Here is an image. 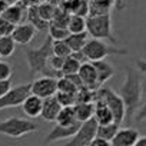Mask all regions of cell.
I'll list each match as a JSON object with an SVG mask.
<instances>
[{
  "instance_id": "cell-20",
  "label": "cell",
  "mask_w": 146,
  "mask_h": 146,
  "mask_svg": "<svg viewBox=\"0 0 146 146\" xmlns=\"http://www.w3.org/2000/svg\"><path fill=\"white\" fill-rule=\"evenodd\" d=\"M75 113H76V119L80 123H85L90 119L95 117V102H85V103H76L75 106Z\"/></svg>"
},
{
  "instance_id": "cell-29",
  "label": "cell",
  "mask_w": 146,
  "mask_h": 146,
  "mask_svg": "<svg viewBox=\"0 0 146 146\" xmlns=\"http://www.w3.org/2000/svg\"><path fill=\"white\" fill-rule=\"evenodd\" d=\"M37 10H39V15L42 16V19H44L46 22L50 23L53 20L54 15H56L57 7L50 5V3H47V2H42L40 5H37Z\"/></svg>"
},
{
  "instance_id": "cell-17",
  "label": "cell",
  "mask_w": 146,
  "mask_h": 146,
  "mask_svg": "<svg viewBox=\"0 0 146 146\" xmlns=\"http://www.w3.org/2000/svg\"><path fill=\"white\" fill-rule=\"evenodd\" d=\"M2 17H5L6 20H9L12 25L17 26V25L23 23L25 17H27V9H26L23 5H20V3L10 5V6L5 10V13L2 15Z\"/></svg>"
},
{
  "instance_id": "cell-14",
  "label": "cell",
  "mask_w": 146,
  "mask_h": 146,
  "mask_svg": "<svg viewBox=\"0 0 146 146\" xmlns=\"http://www.w3.org/2000/svg\"><path fill=\"white\" fill-rule=\"evenodd\" d=\"M59 7H63L70 15L82 16L86 19L89 17V13H90V2L89 0H66Z\"/></svg>"
},
{
  "instance_id": "cell-12",
  "label": "cell",
  "mask_w": 146,
  "mask_h": 146,
  "mask_svg": "<svg viewBox=\"0 0 146 146\" xmlns=\"http://www.w3.org/2000/svg\"><path fill=\"white\" fill-rule=\"evenodd\" d=\"M36 27L33 25H30L29 22L27 23H20L15 27L13 33H12V37L15 39V42L17 44H29L35 37H36Z\"/></svg>"
},
{
  "instance_id": "cell-36",
  "label": "cell",
  "mask_w": 146,
  "mask_h": 146,
  "mask_svg": "<svg viewBox=\"0 0 146 146\" xmlns=\"http://www.w3.org/2000/svg\"><path fill=\"white\" fill-rule=\"evenodd\" d=\"M13 75V67L7 62L0 60V80H9Z\"/></svg>"
},
{
  "instance_id": "cell-3",
  "label": "cell",
  "mask_w": 146,
  "mask_h": 146,
  "mask_svg": "<svg viewBox=\"0 0 146 146\" xmlns=\"http://www.w3.org/2000/svg\"><path fill=\"white\" fill-rule=\"evenodd\" d=\"M88 33L93 39L108 40L110 43H116V37L113 36V20L112 15L102 16H89L86 19Z\"/></svg>"
},
{
  "instance_id": "cell-10",
  "label": "cell",
  "mask_w": 146,
  "mask_h": 146,
  "mask_svg": "<svg viewBox=\"0 0 146 146\" xmlns=\"http://www.w3.org/2000/svg\"><path fill=\"white\" fill-rule=\"evenodd\" d=\"M82 123L80 122H76L73 125H69V126H63V125H56L46 136L44 139V143H52V142H56V140H62V139H69V137H73L76 135V132L80 129Z\"/></svg>"
},
{
  "instance_id": "cell-24",
  "label": "cell",
  "mask_w": 146,
  "mask_h": 146,
  "mask_svg": "<svg viewBox=\"0 0 146 146\" xmlns=\"http://www.w3.org/2000/svg\"><path fill=\"white\" fill-rule=\"evenodd\" d=\"M76 122H78V119H76L75 108L73 106H63L60 113H59V116H57L56 123L63 125V126H69V125H73Z\"/></svg>"
},
{
  "instance_id": "cell-33",
  "label": "cell",
  "mask_w": 146,
  "mask_h": 146,
  "mask_svg": "<svg viewBox=\"0 0 146 146\" xmlns=\"http://www.w3.org/2000/svg\"><path fill=\"white\" fill-rule=\"evenodd\" d=\"M56 99L62 106H75L78 103V93H64V92H57Z\"/></svg>"
},
{
  "instance_id": "cell-6",
  "label": "cell",
  "mask_w": 146,
  "mask_h": 146,
  "mask_svg": "<svg viewBox=\"0 0 146 146\" xmlns=\"http://www.w3.org/2000/svg\"><path fill=\"white\" fill-rule=\"evenodd\" d=\"M96 99L105 100V103L109 106V109L113 113L115 123L120 125L126 119V105L119 93H115L109 88H100L99 90H96Z\"/></svg>"
},
{
  "instance_id": "cell-45",
  "label": "cell",
  "mask_w": 146,
  "mask_h": 146,
  "mask_svg": "<svg viewBox=\"0 0 146 146\" xmlns=\"http://www.w3.org/2000/svg\"><path fill=\"white\" fill-rule=\"evenodd\" d=\"M7 7H9V5L5 2V0H0V16L5 13V10H6Z\"/></svg>"
},
{
  "instance_id": "cell-5",
  "label": "cell",
  "mask_w": 146,
  "mask_h": 146,
  "mask_svg": "<svg viewBox=\"0 0 146 146\" xmlns=\"http://www.w3.org/2000/svg\"><path fill=\"white\" fill-rule=\"evenodd\" d=\"M82 52L86 60H90V62L105 60L110 54H127V49H119V47L110 46L106 42L99 40V39H89V42L86 43Z\"/></svg>"
},
{
  "instance_id": "cell-40",
  "label": "cell",
  "mask_w": 146,
  "mask_h": 146,
  "mask_svg": "<svg viewBox=\"0 0 146 146\" xmlns=\"http://www.w3.org/2000/svg\"><path fill=\"white\" fill-rule=\"evenodd\" d=\"M135 64H136V69H137L140 73L146 75V59H137Z\"/></svg>"
},
{
  "instance_id": "cell-26",
  "label": "cell",
  "mask_w": 146,
  "mask_h": 146,
  "mask_svg": "<svg viewBox=\"0 0 146 146\" xmlns=\"http://www.w3.org/2000/svg\"><path fill=\"white\" fill-rule=\"evenodd\" d=\"M16 42L12 36L0 37V57H10L16 50Z\"/></svg>"
},
{
  "instance_id": "cell-41",
  "label": "cell",
  "mask_w": 146,
  "mask_h": 146,
  "mask_svg": "<svg viewBox=\"0 0 146 146\" xmlns=\"http://www.w3.org/2000/svg\"><path fill=\"white\" fill-rule=\"evenodd\" d=\"M19 3L23 5L26 9H29V7H32V6H37V5H40L42 2H40V0H19Z\"/></svg>"
},
{
  "instance_id": "cell-31",
  "label": "cell",
  "mask_w": 146,
  "mask_h": 146,
  "mask_svg": "<svg viewBox=\"0 0 146 146\" xmlns=\"http://www.w3.org/2000/svg\"><path fill=\"white\" fill-rule=\"evenodd\" d=\"M57 92H64V93H78L79 88L73 83L69 78L63 76L57 79Z\"/></svg>"
},
{
  "instance_id": "cell-25",
  "label": "cell",
  "mask_w": 146,
  "mask_h": 146,
  "mask_svg": "<svg viewBox=\"0 0 146 146\" xmlns=\"http://www.w3.org/2000/svg\"><path fill=\"white\" fill-rule=\"evenodd\" d=\"M67 29L70 33H85L88 32V23H86V17L82 16H76V15H72Z\"/></svg>"
},
{
  "instance_id": "cell-38",
  "label": "cell",
  "mask_w": 146,
  "mask_h": 146,
  "mask_svg": "<svg viewBox=\"0 0 146 146\" xmlns=\"http://www.w3.org/2000/svg\"><path fill=\"white\" fill-rule=\"evenodd\" d=\"M12 88L13 86H12V80L10 79L9 80H0V98H3L6 93H9Z\"/></svg>"
},
{
  "instance_id": "cell-43",
  "label": "cell",
  "mask_w": 146,
  "mask_h": 146,
  "mask_svg": "<svg viewBox=\"0 0 146 146\" xmlns=\"http://www.w3.org/2000/svg\"><path fill=\"white\" fill-rule=\"evenodd\" d=\"M47 3H50V5H53V6H56V7H59V6H62L66 0H46Z\"/></svg>"
},
{
  "instance_id": "cell-2",
  "label": "cell",
  "mask_w": 146,
  "mask_h": 146,
  "mask_svg": "<svg viewBox=\"0 0 146 146\" xmlns=\"http://www.w3.org/2000/svg\"><path fill=\"white\" fill-rule=\"evenodd\" d=\"M53 54V39L50 36L46 37V40L42 43L40 47L37 49H25V56L26 62L30 70V75H43V76H50L54 78L53 73L49 69V59Z\"/></svg>"
},
{
  "instance_id": "cell-8",
  "label": "cell",
  "mask_w": 146,
  "mask_h": 146,
  "mask_svg": "<svg viewBox=\"0 0 146 146\" xmlns=\"http://www.w3.org/2000/svg\"><path fill=\"white\" fill-rule=\"evenodd\" d=\"M30 93H32V83H23L12 88L9 93H6L3 98H0V110L22 106L25 99Z\"/></svg>"
},
{
  "instance_id": "cell-27",
  "label": "cell",
  "mask_w": 146,
  "mask_h": 146,
  "mask_svg": "<svg viewBox=\"0 0 146 146\" xmlns=\"http://www.w3.org/2000/svg\"><path fill=\"white\" fill-rule=\"evenodd\" d=\"M120 129V125L117 123H109V125H99L98 126V137H102L105 140H110L115 137V135L117 133V130Z\"/></svg>"
},
{
  "instance_id": "cell-42",
  "label": "cell",
  "mask_w": 146,
  "mask_h": 146,
  "mask_svg": "<svg viewBox=\"0 0 146 146\" xmlns=\"http://www.w3.org/2000/svg\"><path fill=\"white\" fill-rule=\"evenodd\" d=\"M125 7H126L125 0H115V9H116L117 12H122Z\"/></svg>"
},
{
  "instance_id": "cell-11",
  "label": "cell",
  "mask_w": 146,
  "mask_h": 146,
  "mask_svg": "<svg viewBox=\"0 0 146 146\" xmlns=\"http://www.w3.org/2000/svg\"><path fill=\"white\" fill-rule=\"evenodd\" d=\"M79 76L83 82V86L85 88H89L92 90H99L100 86L98 83V73H96V69H95V64L90 62H85L82 63L80 69H79Z\"/></svg>"
},
{
  "instance_id": "cell-4",
  "label": "cell",
  "mask_w": 146,
  "mask_h": 146,
  "mask_svg": "<svg viewBox=\"0 0 146 146\" xmlns=\"http://www.w3.org/2000/svg\"><path fill=\"white\" fill-rule=\"evenodd\" d=\"M37 130H39V126L36 123H33L29 119L17 117V116H12V117H7L0 122V135L15 137V139L23 137V136L37 132Z\"/></svg>"
},
{
  "instance_id": "cell-35",
  "label": "cell",
  "mask_w": 146,
  "mask_h": 146,
  "mask_svg": "<svg viewBox=\"0 0 146 146\" xmlns=\"http://www.w3.org/2000/svg\"><path fill=\"white\" fill-rule=\"evenodd\" d=\"M15 27H16L15 25H12L9 20H6L5 17L0 16V37L2 36H12Z\"/></svg>"
},
{
  "instance_id": "cell-9",
  "label": "cell",
  "mask_w": 146,
  "mask_h": 146,
  "mask_svg": "<svg viewBox=\"0 0 146 146\" xmlns=\"http://www.w3.org/2000/svg\"><path fill=\"white\" fill-rule=\"evenodd\" d=\"M57 93V79L50 76H42L32 82V95L39 96L40 99H49Z\"/></svg>"
},
{
  "instance_id": "cell-46",
  "label": "cell",
  "mask_w": 146,
  "mask_h": 146,
  "mask_svg": "<svg viewBox=\"0 0 146 146\" xmlns=\"http://www.w3.org/2000/svg\"><path fill=\"white\" fill-rule=\"evenodd\" d=\"M5 2L10 6V5H16V3H19V0H5Z\"/></svg>"
},
{
  "instance_id": "cell-30",
  "label": "cell",
  "mask_w": 146,
  "mask_h": 146,
  "mask_svg": "<svg viewBox=\"0 0 146 146\" xmlns=\"http://www.w3.org/2000/svg\"><path fill=\"white\" fill-rule=\"evenodd\" d=\"M70 13H67L63 7H57L56 10V15L53 17V20L50 22V25H54V26H59V27H66L67 29V25H69V20H70Z\"/></svg>"
},
{
  "instance_id": "cell-1",
  "label": "cell",
  "mask_w": 146,
  "mask_h": 146,
  "mask_svg": "<svg viewBox=\"0 0 146 146\" xmlns=\"http://www.w3.org/2000/svg\"><path fill=\"white\" fill-rule=\"evenodd\" d=\"M119 95L126 105V119H135L137 109L140 108L142 96H143V82L139 72L132 66L126 67V76L119 89Z\"/></svg>"
},
{
  "instance_id": "cell-15",
  "label": "cell",
  "mask_w": 146,
  "mask_h": 146,
  "mask_svg": "<svg viewBox=\"0 0 146 146\" xmlns=\"http://www.w3.org/2000/svg\"><path fill=\"white\" fill-rule=\"evenodd\" d=\"M22 110L23 113L30 117V119H36L39 116H42V110H43V99H40L39 96H35V95H29L23 105H22Z\"/></svg>"
},
{
  "instance_id": "cell-37",
  "label": "cell",
  "mask_w": 146,
  "mask_h": 146,
  "mask_svg": "<svg viewBox=\"0 0 146 146\" xmlns=\"http://www.w3.org/2000/svg\"><path fill=\"white\" fill-rule=\"evenodd\" d=\"M135 120H136L137 123H142V122L146 120V102H145L143 105H140V108L137 109V112H136V115H135Z\"/></svg>"
},
{
  "instance_id": "cell-32",
  "label": "cell",
  "mask_w": 146,
  "mask_h": 146,
  "mask_svg": "<svg viewBox=\"0 0 146 146\" xmlns=\"http://www.w3.org/2000/svg\"><path fill=\"white\" fill-rule=\"evenodd\" d=\"M53 54L60 57H69L72 54V50L67 46L66 40H53Z\"/></svg>"
},
{
  "instance_id": "cell-23",
  "label": "cell",
  "mask_w": 146,
  "mask_h": 146,
  "mask_svg": "<svg viewBox=\"0 0 146 146\" xmlns=\"http://www.w3.org/2000/svg\"><path fill=\"white\" fill-rule=\"evenodd\" d=\"M89 33L85 32V33H70L66 39V43L67 46L70 47L72 52H82L83 47L86 46V43L89 42Z\"/></svg>"
},
{
  "instance_id": "cell-21",
  "label": "cell",
  "mask_w": 146,
  "mask_h": 146,
  "mask_svg": "<svg viewBox=\"0 0 146 146\" xmlns=\"http://www.w3.org/2000/svg\"><path fill=\"white\" fill-rule=\"evenodd\" d=\"M90 2V13L89 16H102L110 15L115 7V0H89Z\"/></svg>"
},
{
  "instance_id": "cell-39",
  "label": "cell",
  "mask_w": 146,
  "mask_h": 146,
  "mask_svg": "<svg viewBox=\"0 0 146 146\" xmlns=\"http://www.w3.org/2000/svg\"><path fill=\"white\" fill-rule=\"evenodd\" d=\"M89 146H112V142H110V140H105V139L96 136Z\"/></svg>"
},
{
  "instance_id": "cell-28",
  "label": "cell",
  "mask_w": 146,
  "mask_h": 146,
  "mask_svg": "<svg viewBox=\"0 0 146 146\" xmlns=\"http://www.w3.org/2000/svg\"><path fill=\"white\" fill-rule=\"evenodd\" d=\"M82 66V62L75 59L72 54L69 57H66L64 60V64L62 67V78L63 76H69V75H76V73H79V69Z\"/></svg>"
},
{
  "instance_id": "cell-7",
  "label": "cell",
  "mask_w": 146,
  "mask_h": 146,
  "mask_svg": "<svg viewBox=\"0 0 146 146\" xmlns=\"http://www.w3.org/2000/svg\"><path fill=\"white\" fill-rule=\"evenodd\" d=\"M98 126H99V123L96 122L95 117L82 123V126L76 132V135L70 137V140H67L63 146H89L98 135Z\"/></svg>"
},
{
  "instance_id": "cell-44",
  "label": "cell",
  "mask_w": 146,
  "mask_h": 146,
  "mask_svg": "<svg viewBox=\"0 0 146 146\" xmlns=\"http://www.w3.org/2000/svg\"><path fill=\"white\" fill-rule=\"evenodd\" d=\"M133 146H146V136H140Z\"/></svg>"
},
{
  "instance_id": "cell-13",
  "label": "cell",
  "mask_w": 146,
  "mask_h": 146,
  "mask_svg": "<svg viewBox=\"0 0 146 146\" xmlns=\"http://www.w3.org/2000/svg\"><path fill=\"white\" fill-rule=\"evenodd\" d=\"M140 133L135 127H120L112 139V146H133Z\"/></svg>"
},
{
  "instance_id": "cell-16",
  "label": "cell",
  "mask_w": 146,
  "mask_h": 146,
  "mask_svg": "<svg viewBox=\"0 0 146 146\" xmlns=\"http://www.w3.org/2000/svg\"><path fill=\"white\" fill-rule=\"evenodd\" d=\"M62 105L59 103V100L56 99V96L44 99L43 100V110H42V119H44L46 122H56L57 116L62 110Z\"/></svg>"
},
{
  "instance_id": "cell-18",
  "label": "cell",
  "mask_w": 146,
  "mask_h": 146,
  "mask_svg": "<svg viewBox=\"0 0 146 146\" xmlns=\"http://www.w3.org/2000/svg\"><path fill=\"white\" fill-rule=\"evenodd\" d=\"M95 119L99 125H109V123H113L115 122V117H113V113L112 110L109 109V106L105 103V100L102 99H96L95 100Z\"/></svg>"
},
{
  "instance_id": "cell-47",
  "label": "cell",
  "mask_w": 146,
  "mask_h": 146,
  "mask_svg": "<svg viewBox=\"0 0 146 146\" xmlns=\"http://www.w3.org/2000/svg\"><path fill=\"white\" fill-rule=\"evenodd\" d=\"M40 2H46V0H40Z\"/></svg>"
},
{
  "instance_id": "cell-22",
  "label": "cell",
  "mask_w": 146,
  "mask_h": 146,
  "mask_svg": "<svg viewBox=\"0 0 146 146\" xmlns=\"http://www.w3.org/2000/svg\"><path fill=\"white\" fill-rule=\"evenodd\" d=\"M27 22L30 25H33L36 27L37 32H49V27H50V23L46 22L44 19H42V16L39 15V10H37V6H32L27 9Z\"/></svg>"
},
{
  "instance_id": "cell-19",
  "label": "cell",
  "mask_w": 146,
  "mask_h": 146,
  "mask_svg": "<svg viewBox=\"0 0 146 146\" xmlns=\"http://www.w3.org/2000/svg\"><path fill=\"white\" fill-rule=\"evenodd\" d=\"M92 63L95 64V69H96V73H98V83L102 88L115 75V69L106 60H99V62H92Z\"/></svg>"
},
{
  "instance_id": "cell-34",
  "label": "cell",
  "mask_w": 146,
  "mask_h": 146,
  "mask_svg": "<svg viewBox=\"0 0 146 146\" xmlns=\"http://www.w3.org/2000/svg\"><path fill=\"white\" fill-rule=\"evenodd\" d=\"M69 35H70V32L66 27H59L54 25H50V27H49V36L53 40H66Z\"/></svg>"
}]
</instances>
